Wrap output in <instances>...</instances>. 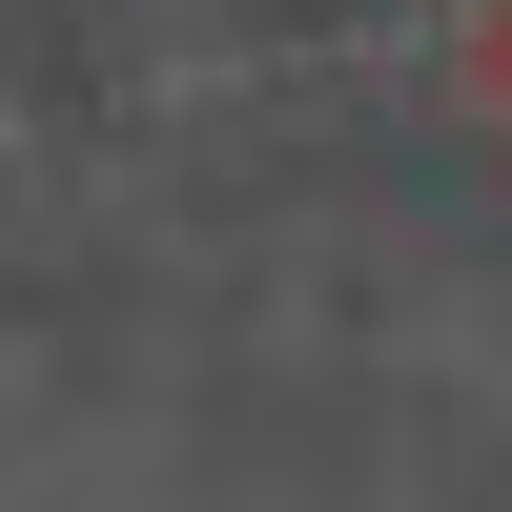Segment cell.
<instances>
[{
    "label": "cell",
    "mask_w": 512,
    "mask_h": 512,
    "mask_svg": "<svg viewBox=\"0 0 512 512\" xmlns=\"http://www.w3.org/2000/svg\"><path fill=\"white\" fill-rule=\"evenodd\" d=\"M472 103H492V123H512V21H472Z\"/></svg>",
    "instance_id": "6da1fadb"
}]
</instances>
